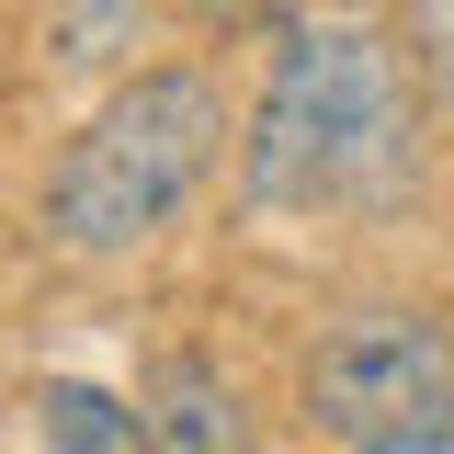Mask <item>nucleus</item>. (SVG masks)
Listing matches in <instances>:
<instances>
[{
	"mask_svg": "<svg viewBox=\"0 0 454 454\" xmlns=\"http://www.w3.org/2000/svg\"><path fill=\"white\" fill-rule=\"evenodd\" d=\"M295 397H307V432H330L340 454L397 443V432H454V330L409 295L340 307L307 352Z\"/></svg>",
	"mask_w": 454,
	"mask_h": 454,
	"instance_id": "obj_3",
	"label": "nucleus"
},
{
	"mask_svg": "<svg viewBox=\"0 0 454 454\" xmlns=\"http://www.w3.org/2000/svg\"><path fill=\"white\" fill-rule=\"evenodd\" d=\"M364 454H454V432H397V443H364Z\"/></svg>",
	"mask_w": 454,
	"mask_h": 454,
	"instance_id": "obj_9",
	"label": "nucleus"
},
{
	"mask_svg": "<svg viewBox=\"0 0 454 454\" xmlns=\"http://www.w3.org/2000/svg\"><path fill=\"white\" fill-rule=\"evenodd\" d=\"M227 91L205 68H125L46 170V239L68 262H137L227 160Z\"/></svg>",
	"mask_w": 454,
	"mask_h": 454,
	"instance_id": "obj_2",
	"label": "nucleus"
},
{
	"mask_svg": "<svg viewBox=\"0 0 454 454\" xmlns=\"http://www.w3.org/2000/svg\"><path fill=\"white\" fill-rule=\"evenodd\" d=\"M23 409H35V454H160L148 443V409L91 387V375H46Z\"/></svg>",
	"mask_w": 454,
	"mask_h": 454,
	"instance_id": "obj_5",
	"label": "nucleus"
},
{
	"mask_svg": "<svg viewBox=\"0 0 454 454\" xmlns=\"http://www.w3.org/2000/svg\"><path fill=\"white\" fill-rule=\"evenodd\" d=\"M137 409H148V443L160 454H250V409L227 387V364H205V352H160Z\"/></svg>",
	"mask_w": 454,
	"mask_h": 454,
	"instance_id": "obj_4",
	"label": "nucleus"
},
{
	"mask_svg": "<svg viewBox=\"0 0 454 454\" xmlns=\"http://www.w3.org/2000/svg\"><path fill=\"white\" fill-rule=\"evenodd\" d=\"M170 12H182V23H250L262 0H170Z\"/></svg>",
	"mask_w": 454,
	"mask_h": 454,
	"instance_id": "obj_8",
	"label": "nucleus"
},
{
	"mask_svg": "<svg viewBox=\"0 0 454 454\" xmlns=\"http://www.w3.org/2000/svg\"><path fill=\"white\" fill-rule=\"evenodd\" d=\"M409 170H420V91L397 46L352 12L273 23L239 125V193L262 216H340V205H397Z\"/></svg>",
	"mask_w": 454,
	"mask_h": 454,
	"instance_id": "obj_1",
	"label": "nucleus"
},
{
	"mask_svg": "<svg viewBox=\"0 0 454 454\" xmlns=\"http://www.w3.org/2000/svg\"><path fill=\"white\" fill-rule=\"evenodd\" d=\"M409 68H420L432 103L454 114V0H409Z\"/></svg>",
	"mask_w": 454,
	"mask_h": 454,
	"instance_id": "obj_7",
	"label": "nucleus"
},
{
	"mask_svg": "<svg viewBox=\"0 0 454 454\" xmlns=\"http://www.w3.org/2000/svg\"><path fill=\"white\" fill-rule=\"evenodd\" d=\"M148 12L160 0H46V46H57V68H137Z\"/></svg>",
	"mask_w": 454,
	"mask_h": 454,
	"instance_id": "obj_6",
	"label": "nucleus"
}]
</instances>
